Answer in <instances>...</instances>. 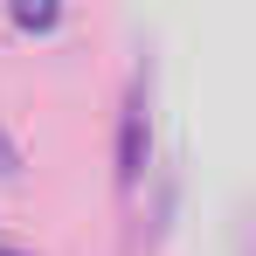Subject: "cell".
Here are the masks:
<instances>
[{
    "label": "cell",
    "instance_id": "1",
    "mask_svg": "<svg viewBox=\"0 0 256 256\" xmlns=\"http://www.w3.org/2000/svg\"><path fill=\"white\" fill-rule=\"evenodd\" d=\"M138 166H146V118H138V104L125 111V125H118V180H138Z\"/></svg>",
    "mask_w": 256,
    "mask_h": 256
},
{
    "label": "cell",
    "instance_id": "2",
    "mask_svg": "<svg viewBox=\"0 0 256 256\" xmlns=\"http://www.w3.org/2000/svg\"><path fill=\"white\" fill-rule=\"evenodd\" d=\"M21 173V146H14V132L0 125V180H14Z\"/></svg>",
    "mask_w": 256,
    "mask_h": 256
},
{
    "label": "cell",
    "instance_id": "3",
    "mask_svg": "<svg viewBox=\"0 0 256 256\" xmlns=\"http://www.w3.org/2000/svg\"><path fill=\"white\" fill-rule=\"evenodd\" d=\"M14 256H28V250H14Z\"/></svg>",
    "mask_w": 256,
    "mask_h": 256
}]
</instances>
